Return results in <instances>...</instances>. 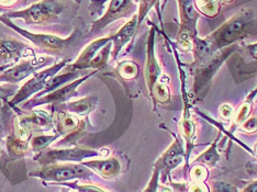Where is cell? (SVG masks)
<instances>
[{
	"label": "cell",
	"mask_w": 257,
	"mask_h": 192,
	"mask_svg": "<svg viewBox=\"0 0 257 192\" xmlns=\"http://www.w3.org/2000/svg\"><path fill=\"white\" fill-rule=\"evenodd\" d=\"M242 192H257V179L252 182H249L246 187L242 190Z\"/></svg>",
	"instance_id": "34"
},
{
	"label": "cell",
	"mask_w": 257,
	"mask_h": 192,
	"mask_svg": "<svg viewBox=\"0 0 257 192\" xmlns=\"http://www.w3.org/2000/svg\"><path fill=\"white\" fill-rule=\"evenodd\" d=\"M49 160H80L86 157L100 156V154L92 150L87 149H64V150H54L49 152L45 155Z\"/></svg>",
	"instance_id": "15"
},
{
	"label": "cell",
	"mask_w": 257,
	"mask_h": 192,
	"mask_svg": "<svg viewBox=\"0 0 257 192\" xmlns=\"http://www.w3.org/2000/svg\"><path fill=\"white\" fill-rule=\"evenodd\" d=\"M241 129L244 132L249 133V134H253V133H256L257 132V118H254V116H253V118H248L241 125Z\"/></svg>",
	"instance_id": "29"
},
{
	"label": "cell",
	"mask_w": 257,
	"mask_h": 192,
	"mask_svg": "<svg viewBox=\"0 0 257 192\" xmlns=\"http://www.w3.org/2000/svg\"><path fill=\"white\" fill-rule=\"evenodd\" d=\"M134 10V4L132 0H111L107 14L102 17V19L98 20L92 27V31L101 30L110 22L130 15Z\"/></svg>",
	"instance_id": "8"
},
{
	"label": "cell",
	"mask_w": 257,
	"mask_h": 192,
	"mask_svg": "<svg viewBox=\"0 0 257 192\" xmlns=\"http://www.w3.org/2000/svg\"><path fill=\"white\" fill-rule=\"evenodd\" d=\"M180 13V30L178 34V44L184 51L192 48V42L197 38L198 16L192 0H178Z\"/></svg>",
	"instance_id": "2"
},
{
	"label": "cell",
	"mask_w": 257,
	"mask_h": 192,
	"mask_svg": "<svg viewBox=\"0 0 257 192\" xmlns=\"http://www.w3.org/2000/svg\"><path fill=\"white\" fill-rule=\"evenodd\" d=\"M62 3L58 0H42L38 4H34L30 8H28L19 13H15L13 17L22 18L28 23H45L57 18L58 14L62 11Z\"/></svg>",
	"instance_id": "4"
},
{
	"label": "cell",
	"mask_w": 257,
	"mask_h": 192,
	"mask_svg": "<svg viewBox=\"0 0 257 192\" xmlns=\"http://www.w3.org/2000/svg\"><path fill=\"white\" fill-rule=\"evenodd\" d=\"M91 172L81 166H52L40 171L39 176L48 180L64 181L73 178H86Z\"/></svg>",
	"instance_id": "6"
},
{
	"label": "cell",
	"mask_w": 257,
	"mask_h": 192,
	"mask_svg": "<svg viewBox=\"0 0 257 192\" xmlns=\"http://www.w3.org/2000/svg\"><path fill=\"white\" fill-rule=\"evenodd\" d=\"M257 33V18L249 10H241L222 25L218 30L204 39L211 53L235 44L237 41Z\"/></svg>",
	"instance_id": "1"
},
{
	"label": "cell",
	"mask_w": 257,
	"mask_h": 192,
	"mask_svg": "<svg viewBox=\"0 0 257 192\" xmlns=\"http://www.w3.org/2000/svg\"><path fill=\"white\" fill-rule=\"evenodd\" d=\"M182 134L186 139L187 143V153H186V159L188 160V157L190 155V150L194 147L195 144V137H196V125L195 122L189 115L185 114L184 119L182 121Z\"/></svg>",
	"instance_id": "17"
},
{
	"label": "cell",
	"mask_w": 257,
	"mask_h": 192,
	"mask_svg": "<svg viewBox=\"0 0 257 192\" xmlns=\"http://www.w3.org/2000/svg\"><path fill=\"white\" fill-rule=\"evenodd\" d=\"M187 192H210V189L204 182H191L187 188Z\"/></svg>",
	"instance_id": "32"
},
{
	"label": "cell",
	"mask_w": 257,
	"mask_h": 192,
	"mask_svg": "<svg viewBox=\"0 0 257 192\" xmlns=\"http://www.w3.org/2000/svg\"><path fill=\"white\" fill-rule=\"evenodd\" d=\"M208 177V170L204 166H195L190 170V178L192 182H204Z\"/></svg>",
	"instance_id": "27"
},
{
	"label": "cell",
	"mask_w": 257,
	"mask_h": 192,
	"mask_svg": "<svg viewBox=\"0 0 257 192\" xmlns=\"http://www.w3.org/2000/svg\"><path fill=\"white\" fill-rule=\"evenodd\" d=\"M93 99L88 98V99H81L79 101L73 102L71 104H68V110L71 112L75 113V114H79V115H85L88 113L90 110L93 107Z\"/></svg>",
	"instance_id": "22"
},
{
	"label": "cell",
	"mask_w": 257,
	"mask_h": 192,
	"mask_svg": "<svg viewBox=\"0 0 257 192\" xmlns=\"http://www.w3.org/2000/svg\"><path fill=\"white\" fill-rule=\"evenodd\" d=\"M84 79H81L79 81H75V83L71 84L69 86H66L64 87V88H61L54 92H52V94L49 95V98L42 99V100H40V102H60V101L66 100L68 97H71L74 94L76 87H77Z\"/></svg>",
	"instance_id": "19"
},
{
	"label": "cell",
	"mask_w": 257,
	"mask_h": 192,
	"mask_svg": "<svg viewBox=\"0 0 257 192\" xmlns=\"http://www.w3.org/2000/svg\"><path fill=\"white\" fill-rule=\"evenodd\" d=\"M254 150H255V155L257 156V143L255 144V146H254Z\"/></svg>",
	"instance_id": "36"
},
{
	"label": "cell",
	"mask_w": 257,
	"mask_h": 192,
	"mask_svg": "<svg viewBox=\"0 0 257 192\" xmlns=\"http://www.w3.org/2000/svg\"><path fill=\"white\" fill-rule=\"evenodd\" d=\"M185 150L179 139H175L166 152L163 154L156 161L155 167L159 168L160 174H162V181L165 182L166 178L175 168L178 167L185 158Z\"/></svg>",
	"instance_id": "5"
},
{
	"label": "cell",
	"mask_w": 257,
	"mask_h": 192,
	"mask_svg": "<svg viewBox=\"0 0 257 192\" xmlns=\"http://www.w3.org/2000/svg\"><path fill=\"white\" fill-rule=\"evenodd\" d=\"M151 92L159 102L164 103L169 100V91L167 89V87L163 84L162 81H157L153 88H152Z\"/></svg>",
	"instance_id": "23"
},
{
	"label": "cell",
	"mask_w": 257,
	"mask_h": 192,
	"mask_svg": "<svg viewBox=\"0 0 257 192\" xmlns=\"http://www.w3.org/2000/svg\"><path fill=\"white\" fill-rule=\"evenodd\" d=\"M43 64H45L44 57H40L33 61L23 62L19 64V65H17L15 68L4 73L3 76H0V80L11 81V83H18V81L28 77L29 75L36 71V68L43 65Z\"/></svg>",
	"instance_id": "10"
},
{
	"label": "cell",
	"mask_w": 257,
	"mask_h": 192,
	"mask_svg": "<svg viewBox=\"0 0 257 192\" xmlns=\"http://www.w3.org/2000/svg\"><path fill=\"white\" fill-rule=\"evenodd\" d=\"M60 114V126L62 131H71L75 127L78 126V120L72 115L66 113H58Z\"/></svg>",
	"instance_id": "26"
},
{
	"label": "cell",
	"mask_w": 257,
	"mask_h": 192,
	"mask_svg": "<svg viewBox=\"0 0 257 192\" xmlns=\"http://www.w3.org/2000/svg\"><path fill=\"white\" fill-rule=\"evenodd\" d=\"M153 36L154 33L152 32L150 41H149L147 67H145V77H147V83H148L150 91L152 90V88H153L157 81H159V77L161 75V68L155 60L154 52H153V39H154Z\"/></svg>",
	"instance_id": "14"
},
{
	"label": "cell",
	"mask_w": 257,
	"mask_h": 192,
	"mask_svg": "<svg viewBox=\"0 0 257 192\" xmlns=\"http://www.w3.org/2000/svg\"><path fill=\"white\" fill-rule=\"evenodd\" d=\"M140 4V11H139V17H138V26L141 25L142 20L145 18V16L148 15L151 8L153 7L157 0H134Z\"/></svg>",
	"instance_id": "28"
},
{
	"label": "cell",
	"mask_w": 257,
	"mask_h": 192,
	"mask_svg": "<svg viewBox=\"0 0 257 192\" xmlns=\"http://www.w3.org/2000/svg\"><path fill=\"white\" fill-rule=\"evenodd\" d=\"M91 169L95 170L98 174L106 179L114 178L119 174L121 166L116 158H106V159H96L85 162Z\"/></svg>",
	"instance_id": "11"
},
{
	"label": "cell",
	"mask_w": 257,
	"mask_h": 192,
	"mask_svg": "<svg viewBox=\"0 0 257 192\" xmlns=\"http://www.w3.org/2000/svg\"><path fill=\"white\" fill-rule=\"evenodd\" d=\"M8 26L13 27L16 31H18L21 33L23 37H26L31 41L33 44H36L39 48L43 49L45 51H52V52H56V51H61L63 50L68 43V40H62L58 39L56 37H52V36H40V34H32L29 33L27 31H23L21 29L17 28L15 26L11 25L9 21H5Z\"/></svg>",
	"instance_id": "9"
},
{
	"label": "cell",
	"mask_w": 257,
	"mask_h": 192,
	"mask_svg": "<svg viewBox=\"0 0 257 192\" xmlns=\"http://www.w3.org/2000/svg\"><path fill=\"white\" fill-rule=\"evenodd\" d=\"M118 72L121 75V77L125 79H132L138 75V66L134 63L124 62L119 65Z\"/></svg>",
	"instance_id": "24"
},
{
	"label": "cell",
	"mask_w": 257,
	"mask_h": 192,
	"mask_svg": "<svg viewBox=\"0 0 257 192\" xmlns=\"http://www.w3.org/2000/svg\"><path fill=\"white\" fill-rule=\"evenodd\" d=\"M16 0H0V4H3L5 6H9L11 4H14Z\"/></svg>",
	"instance_id": "35"
},
{
	"label": "cell",
	"mask_w": 257,
	"mask_h": 192,
	"mask_svg": "<svg viewBox=\"0 0 257 192\" xmlns=\"http://www.w3.org/2000/svg\"><path fill=\"white\" fill-rule=\"evenodd\" d=\"M210 192H238L236 185L224 180H214L210 185Z\"/></svg>",
	"instance_id": "25"
},
{
	"label": "cell",
	"mask_w": 257,
	"mask_h": 192,
	"mask_svg": "<svg viewBox=\"0 0 257 192\" xmlns=\"http://www.w3.org/2000/svg\"><path fill=\"white\" fill-rule=\"evenodd\" d=\"M111 41L110 38H103L92 42L88 48H87L80 57L77 60L73 68L76 69H85V68H100L106 64L111 49Z\"/></svg>",
	"instance_id": "3"
},
{
	"label": "cell",
	"mask_w": 257,
	"mask_h": 192,
	"mask_svg": "<svg viewBox=\"0 0 257 192\" xmlns=\"http://www.w3.org/2000/svg\"><path fill=\"white\" fill-rule=\"evenodd\" d=\"M257 94V90L253 91L250 96L246 99L241 108L237 110V112L234 114V125L236 126H241L245 121H246L249 118V113H250V109H252V100L253 97Z\"/></svg>",
	"instance_id": "21"
},
{
	"label": "cell",
	"mask_w": 257,
	"mask_h": 192,
	"mask_svg": "<svg viewBox=\"0 0 257 192\" xmlns=\"http://www.w3.org/2000/svg\"><path fill=\"white\" fill-rule=\"evenodd\" d=\"M138 28V17H133L131 21H128L125 26L120 29V31L115 34V36L111 37L113 41L114 50L113 55L116 56L125 43H127L130 39L133 37V34L136 33V30Z\"/></svg>",
	"instance_id": "16"
},
{
	"label": "cell",
	"mask_w": 257,
	"mask_h": 192,
	"mask_svg": "<svg viewBox=\"0 0 257 192\" xmlns=\"http://www.w3.org/2000/svg\"><path fill=\"white\" fill-rule=\"evenodd\" d=\"M64 64H58V65H55L54 67H52L50 69H46V71L39 73L37 76H34L32 79H30L28 83L22 87V89L18 92V95L15 97L13 100V103H18L25 99L29 98L31 95L36 94L40 89H42L43 87L46 85V83L52 78V76L58 71V69L62 68Z\"/></svg>",
	"instance_id": "7"
},
{
	"label": "cell",
	"mask_w": 257,
	"mask_h": 192,
	"mask_svg": "<svg viewBox=\"0 0 257 192\" xmlns=\"http://www.w3.org/2000/svg\"><path fill=\"white\" fill-rule=\"evenodd\" d=\"M217 143H218V139H215V142L210 146L206 152H203L201 155H199L195 159L194 162L196 164H200L201 166L204 167H213L220 159V156L218 153V149H217Z\"/></svg>",
	"instance_id": "18"
},
{
	"label": "cell",
	"mask_w": 257,
	"mask_h": 192,
	"mask_svg": "<svg viewBox=\"0 0 257 192\" xmlns=\"http://www.w3.org/2000/svg\"><path fill=\"white\" fill-rule=\"evenodd\" d=\"M159 178H160V170H159V168L155 167L153 177H152L151 181H150V183L148 185V188L145 189L144 192H156V190H157V182H159Z\"/></svg>",
	"instance_id": "31"
},
{
	"label": "cell",
	"mask_w": 257,
	"mask_h": 192,
	"mask_svg": "<svg viewBox=\"0 0 257 192\" xmlns=\"http://www.w3.org/2000/svg\"><path fill=\"white\" fill-rule=\"evenodd\" d=\"M53 138L54 137H52V136H38L36 138H33V142H32L33 148H36V149L43 148V147H45V145L49 144Z\"/></svg>",
	"instance_id": "30"
},
{
	"label": "cell",
	"mask_w": 257,
	"mask_h": 192,
	"mask_svg": "<svg viewBox=\"0 0 257 192\" xmlns=\"http://www.w3.org/2000/svg\"><path fill=\"white\" fill-rule=\"evenodd\" d=\"M27 45L17 42L16 40H2L0 41V63H10L23 54Z\"/></svg>",
	"instance_id": "13"
},
{
	"label": "cell",
	"mask_w": 257,
	"mask_h": 192,
	"mask_svg": "<svg viewBox=\"0 0 257 192\" xmlns=\"http://www.w3.org/2000/svg\"><path fill=\"white\" fill-rule=\"evenodd\" d=\"M234 57L238 58L239 66L245 68L244 74L257 73V43L244 45Z\"/></svg>",
	"instance_id": "12"
},
{
	"label": "cell",
	"mask_w": 257,
	"mask_h": 192,
	"mask_svg": "<svg viewBox=\"0 0 257 192\" xmlns=\"http://www.w3.org/2000/svg\"><path fill=\"white\" fill-rule=\"evenodd\" d=\"M220 116L224 120H229L233 116V109L230 104H222L219 109Z\"/></svg>",
	"instance_id": "33"
},
{
	"label": "cell",
	"mask_w": 257,
	"mask_h": 192,
	"mask_svg": "<svg viewBox=\"0 0 257 192\" xmlns=\"http://www.w3.org/2000/svg\"><path fill=\"white\" fill-rule=\"evenodd\" d=\"M222 0H195V7L208 17L217 16L220 13Z\"/></svg>",
	"instance_id": "20"
},
{
	"label": "cell",
	"mask_w": 257,
	"mask_h": 192,
	"mask_svg": "<svg viewBox=\"0 0 257 192\" xmlns=\"http://www.w3.org/2000/svg\"><path fill=\"white\" fill-rule=\"evenodd\" d=\"M4 68H6V67H0V71H2V69H4Z\"/></svg>",
	"instance_id": "37"
}]
</instances>
